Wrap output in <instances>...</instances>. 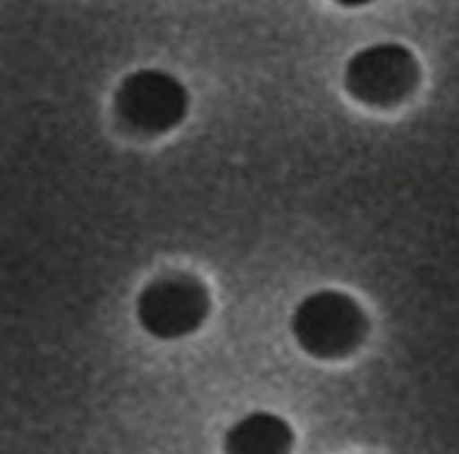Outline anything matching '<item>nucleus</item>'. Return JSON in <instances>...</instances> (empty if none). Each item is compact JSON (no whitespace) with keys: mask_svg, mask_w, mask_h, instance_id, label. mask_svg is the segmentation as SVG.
Wrapping results in <instances>:
<instances>
[{"mask_svg":"<svg viewBox=\"0 0 459 454\" xmlns=\"http://www.w3.org/2000/svg\"><path fill=\"white\" fill-rule=\"evenodd\" d=\"M292 335L313 358H344L354 354L368 335V317L356 298L338 289L308 294L294 308Z\"/></svg>","mask_w":459,"mask_h":454,"instance_id":"1","label":"nucleus"},{"mask_svg":"<svg viewBox=\"0 0 459 454\" xmlns=\"http://www.w3.org/2000/svg\"><path fill=\"white\" fill-rule=\"evenodd\" d=\"M420 76V63L409 47L370 44L354 53L344 67V90L360 104L391 108L416 92Z\"/></svg>","mask_w":459,"mask_h":454,"instance_id":"2","label":"nucleus"},{"mask_svg":"<svg viewBox=\"0 0 459 454\" xmlns=\"http://www.w3.org/2000/svg\"><path fill=\"white\" fill-rule=\"evenodd\" d=\"M191 97L182 81L163 69H138L115 90V113L143 136H161L182 124Z\"/></svg>","mask_w":459,"mask_h":454,"instance_id":"3","label":"nucleus"},{"mask_svg":"<svg viewBox=\"0 0 459 454\" xmlns=\"http://www.w3.org/2000/svg\"><path fill=\"white\" fill-rule=\"evenodd\" d=\"M212 296L198 278L170 273L147 282L136 301L138 324L157 339H179L207 321Z\"/></svg>","mask_w":459,"mask_h":454,"instance_id":"4","label":"nucleus"},{"mask_svg":"<svg viewBox=\"0 0 459 454\" xmlns=\"http://www.w3.org/2000/svg\"><path fill=\"white\" fill-rule=\"evenodd\" d=\"M294 429L269 411H253L225 432L223 454H292Z\"/></svg>","mask_w":459,"mask_h":454,"instance_id":"5","label":"nucleus"},{"mask_svg":"<svg viewBox=\"0 0 459 454\" xmlns=\"http://www.w3.org/2000/svg\"><path fill=\"white\" fill-rule=\"evenodd\" d=\"M340 7H350V10H354V7H366L370 5V3H375V0H335Z\"/></svg>","mask_w":459,"mask_h":454,"instance_id":"6","label":"nucleus"}]
</instances>
